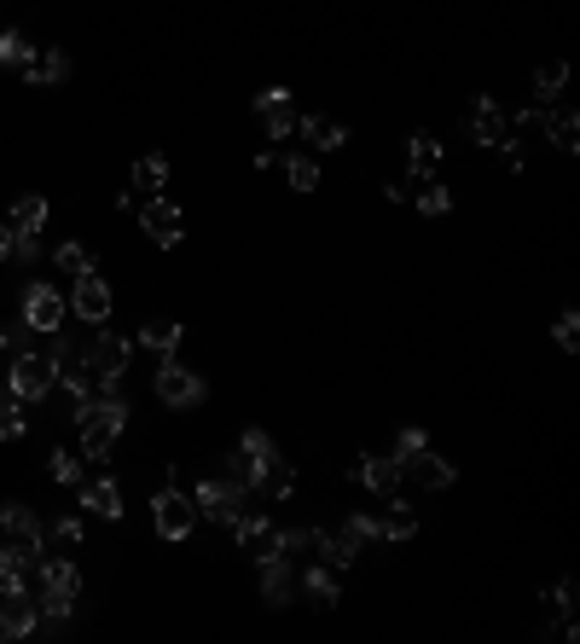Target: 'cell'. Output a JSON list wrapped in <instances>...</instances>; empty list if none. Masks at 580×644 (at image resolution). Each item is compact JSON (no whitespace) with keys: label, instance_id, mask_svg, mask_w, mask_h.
<instances>
[{"label":"cell","instance_id":"obj_1","mask_svg":"<svg viewBox=\"0 0 580 644\" xmlns=\"http://www.w3.org/2000/svg\"><path fill=\"white\" fill-rule=\"evenodd\" d=\"M227 482L255 488V494H267V500H285L290 488H297L290 465L279 459V447H273L262 430H244V435H238V453L227 459Z\"/></svg>","mask_w":580,"mask_h":644},{"label":"cell","instance_id":"obj_2","mask_svg":"<svg viewBox=\"0 0 580 644\" xmlns=\"http://www.w3.org/2000/svg\"><path fill=\"white\" fill-rule=\"evenodd\" d=\"M76 430H81V453H88V459H105V453L116 447V435L128 430V401L123 395L76 401Z\"/></svg>","mask_w":580,"mask_h":644},{"label":"cell","instance_id":"obj_3","mask_svg":"<svg viewBox=\"0 0 580 644\" xmlns=\"http://www.w3.org/2000/svg\"><path fill=\"white\" fill-rule=\"evenodd\" d=\"M41 557V522L24 505H0V564L29 569Z\"/></svg>","mask_w":580,"mask_h":644},{"label":"cell","instance_id":"obj_4","mask_svg":"<svg viewBox=\"0 0 580 644\" xmlns=\"http://www.w3.org/2000/svg\"><path fill=\"white\" fill-rule=\"evenodd\" d=\"M7 389L18 401H47L59 389V366H53V349L47 354H36V349H18V361H12V378H7Z\"/></svg>","mask_w":580,"mask_h":644},{"label":"cell","instance_id":"obj_5","mask_svg":"<svg viewBox=\"0 0 580 644\" xmlns=\"http://www.w3.org/2000/svg\"><path fill=\"white\" fill-rule=\"evenodd\" d=\"M151 517H157V534H163V540H186V534L198 529V500L180 494V488H157Z\"/></svg>","mask_w":580,"mask_h":644},{"label":"cell","instance_id":"obj_6","mask_svg":"<svg viewBox=\"0 0 580 644\" xmlns=\"http://www.w3.org/2000/svg\"><path fill=\"white\" fill-rule=\"evenodd\" d=\"M192 500H198V517L220 522V529H232V522H238V517L250 512L244 488H238V482H227V477H220V482H203V488H198Z\"/></svg>","mask_w":580,"mask_h":644},{"label":"cell","instance_id":"obj_7","mask_svg":"<svg viewBox=\"0 0 580 644\" xmlns=\"http://www.w3.org/2000/svg\"><path fill=\"white\" fill-rule=\"evenodd\" d=\"M366 540H371V522L354 512L337 534H319V557H326L331 569H349V564H361V546H366Z\"/></svg>","mask_w":580,"mask_h":644},{"label":"cell","instance_id":"obj_8","mask_svg":"<svg viewBox=\"0 0 580 644\" xmlns=\"http://www.w3.org/2000/svg\"><path fill=\"white\" fill-rule=\"evenodd\" d=\"M210 389H203V378L198 371H186V366H175V354L157 366V401H168V406H198Z\"/></svg>","mask_w":580,"mask_h":644},{"label":"cell","instance_id":"obj_9","mask_svg":"<svg viewBox=\"0 0 580 644\" xmlns=\"http://www.w3.org/2000/svg\"><path fill=\"white\" fill-rule=\"evenodd\" d=\"M24 326L47 331V337L64 326V296L53 291V285H29V291H24Z\"/></svg>","mask_w":580,"mask_h":644},{"label":"cell","instance_id":"obj_10","mask_svg":"<svg viewBox=\"0 0 580 644\" xmlns=\"http://www.w3.org/2000/svg\"><path fill=\"white\" fill-rule=\"evenodd\" d=\"M140 227H146V239H151V244L175 250V244H180V227H186V215H180L168 198H151L146 210H140Z\"/></svg>","mask_w":580,"mask_h":644},{"label":"cell","instance_id":"obj_11","mask_svg":"<svg viewBox=\"0 0 580 644\" xmlns=\"http://www.w3.org/2000/svg\"><path fill=\"white\" fill-rule=\"evenodd\" d=\"M88 361L99 366V378H105V383H123V371L134 361V343H128V337H116V331H99L93 349H88Z\"/></svg>","mask_w":580,"mask_h":644},{"label":"cell","instance_id":"obj_12","mask_svg":"<svg viewBox=\"0 0 580 644\" xmlns=\"http://www.w3.org/2000/svg\"><path fill=\"white\" fill-rule=\"evenodd\" d=\"M71 308L81 314V326H105V319H111V291H105V279H99V274H81L76 291H71Z\"/></svg>","mask_w":580,"mask_h":644},{"label":"cell","instance_id":"obj_13","mask_svg":"<svg viewBox=\"0 0 580 644\" xmlns=\"http://www.w3.org/2000/svg\"><path fill=\"white\" fill-rule=\"evenodd\" d=\"M36 627H41V604L29 598V586L0 598V639H24V633H36Z\"/></svg>","mask_w":580,"mask_h":644},{"label":"cell","instance_id":"obj_14","mask_svg":"<svg viewBox=\"0 0 580 644\" xmlns=\"http://www.w3.org/2000/svg\"><path fill=\"white\" fill-rule=\"evenodd\" d=\"M510 116L500 111V99H476V105H470V140L476 146H505L510 140Z\"/></svg>","mask_w":580,"mask_h":644},{"label":"cell","instance_id":"obj_15","mask_svg":"<svg viewBox=\"0 0 580 644\" xmlns=\"http://www.w3.org/2000/svg\"><path fill=\"white\" fill-rule=\"evenodd\" d=\"M366 522H371V534H383V540H413L418 534L413 505H401V500H389V494H383V512H366Z\"/></svg>","mask_w":580,"mask_h":644},{"label":"cell","instance_id":"obj_16","mask_svg":"<svg viewBox=\"0 0 580 644\" xmlns=\"http://www.w3.org/2000/svg\"><path fill=\"white\" fill-rule=\"evenodd\" d=\"M255 111H262V123H267V140H285V134L297 128V105H290V93H285V88L255 93Z\"/></svg>","mask_w":580,"mask_h":644},{"label":"cell","instance_id":"obj_17","mask_svg":"<svg viewBox=\"0 0 580 644\" xmlns=\"http://www.w3.org/2000/svg\"><path fill=\"white\" fill-rule=\"evenodd\" d=\"M232 534H238V546H244V557H255V564H262V557H273V540H279V529H273L267 517H255V512L238 517Z\"/></svg>","mask_w":580,"mask_h":644},{"label":"cell","instance_id":"obj_18","mask_svg":"<svg viewBox=\"0 0 580 644\" xmlns=\"http://www.w3.org/2000/svg\"><path fill=\"white\" fill-rule=\"evenodd\" d=\"M401 477H413V482H424V488H453V465L441 459V453H430V447H418L413 459L401 465Z\"/></svg>","mask_w":580,"mask_h":644},{"label":"cell","instance_id":"obj_19","mask_svg":"<svg viewBox=\"0 0 580 644\" xmlns=\"http://www.w3.org/2000/svg\"><path fill=\"white\" fill-rule=\"evenodd\" d=\"M354 482L371 488V494H395V482H401V465L395 459H383V453H366L361 465H354Z\"/></svg>","mask_w":580,"mask_h":644},{"label":"cell","instance_id":"obj_20","mask_svg":"<svg viewBox=\"0 0 580 644\" xmlns=\"http://www.w3.org/2000/svg\"><path fill=\"white\" fill-rule=\"evenodd\" d=\"M81 512H93V517H123V488H116L111 477H99V482H81Z\"/></svg>","mask_w":580,"mask_h":644},{"label":"cell","instance_id":"obj_21","mask_svg":"<svg viewBox=\"0 0 580 644\" xmlns=\"http://www.w3.org/2000/svg\"><path fill=\"white\" fill-rule=\"evenodd\" d=\"M24 76L36 81V88H59V81L71 76V59H64L59 47H47V53H36V59L24 64Z\"/></svg>","mask_w":580,"mask_h":644},{"label":"cell","instance_id":"obj_22","mask_svg":"<svg viewBox=\"0 0 580 644\" xmlns=\"http://www.w3.org/2000/svg\"><path fill=\"white\" fill-rule=\"evenodd\" d=\"M319 534H326V529H279V540H273V557H285V564L314 557V552H319Z\"/></svg>","mask_w":580,"mask_h":644},{"label":"cell","instance_id":"obj_23","mask_svg":"<svg viewBox=\"0 0 580 644\" xmlns=\"http://www.w3.org/2000/svg\"><path fill=\"white\" fill-rule=\"evenodd\" d=\"M7 227H12V232H29V239H36V232L47 227V198H41V192L18 198V203H12V215H7Z\"/></svg>","mask_w":580,"mask_h":644},{"label":"cell","instance_id":"obj_24","mask_svg":"<svg viewBox=\"0 0 580 644\" xmlns=\"http://www.w3.org/2000/svg\"><path fill=\"white\" fill-rule=\"evenodd\" d=\"M290 586H297V574H290L285 557H262V598L267 604H285Z\"/></svg>","mask_w":580,"mask_h":644},{"label":"cell","instance_id":"obj_25","mask_svg":"<svg viewBox=\"0 0 580 644\" xmlns=\"http://www.w3.org/2000/svg\"><path fill=\"white\" fill-rule=\"evenodd\" d=\"M406 163H413L418 180H430L436 163H441V140H436V134H413V140H406Z\"/></svg>","mask_w":580,"mask_h":644},{"label":"cell","instance_id":"obj_26","mask_svg":"<svg viewBox=\"0 0 580 644\" xmlns=\"http://www.w3.org/2000/svg\"><path fill=\"white\" fill-rule=\"evenodd\" d=\"M302 134H308V146L314 151H337L349 140V128L343 123H331V116H302Z\"/></svg>","mask_w":580,"mask_h":644},{"label":"cell","instance_id":"obj_27","mask_svg":"<svg viewBox=\"0 0 580 644\" xmlns=\"http://www.w3.org/2000/svg\"><path fill=\"white\" fill-rule=\"evenodd\" d=\"M53 546V552H71L81 546V517H53V522H41V552Z\"/></svg>","mask_w":580,"mask_h":644},{"label":"cell","instance_id":"obj_28","mask_svg":"<svg viewBox=\"0 0 580 644\" xmlns=\"http://www.w3.org/2000/svg\"><path fill=\"white\" fill-rule=\"evenodd\" d=\"M302 592H308L319 609H331V604H337V569H331V564H314L308 574H302Z\"/></svg>","mask_w":580,"mask_h":644},{"label":"cell","instance_id":"obj_29","mask_svg":"<svg viewBox=\"0 0 580 644\" xmlns=\"http://www.w3.org/2000/svg\"><path fill=\"white\" fill-rule=\"evenodd\" d=\"M53 267H59L64 279H81V274H93V250L71 239V244H59V250H53Z\"/></svg>","mask_w":580,"mask_h":644},{"label":"cell","instance_id":"obj_30","mask_svg":"<svg viewBox=\"0 0 580 644\" xmlns=\"http://www.w3.org/2000/svg\"><path fill=\"white\" fill-rule=\"evenodd\" d=\"M545 134H552L557 151H575L580 146V116L575 111H552V116H545Z\"/></svg>","mask_w":580,"mask_h":644},{"label":"cell","instance_id":"obj_31","mask_svg":"<svg viewBox=\"0 0 580 644\" xmlns=\"http://www.w3.org/2000/svg\"><path fill=\"white\" fill-rule=\"evenodd\" d=\"M563 81H569V64H563V59L540 64V71H534V93H540V105H552V99L563 93Z\"/></svg>","mask_w":580,"mask_h":644},{"label":"cell","instance_id":"obj_32","mask_svg":"<svg viewBox=\"0 0 580 644\" xmlns=\"http://www.w3.org/2000/svg\"><path fill=\"white\" fill-rule=\"evenodd\" d=\"M163 180H168V163L157 157V151H151V157H140V163H134V192H157Z\"/></svg>","mask_w":580,"mask_h":644},{"label":"cell","instance_id":"obj_33","mask_svg":"<svg viewBox=\"0 0 580 644\" xmlns=\"http://www.w3.org/2000/svg\"><path fill=\"white\" fill-rule=\"evenodd\" d=\"M140 343H146V349H157V354H175L180 326H175V319H151V326L140 331Z\"/></svg>","mask_w":580,"mask_h":644},{"label":"cell","instance_id":"obj_34","mask_svg":"<svg viewBox=\"0 0 580 644\" xmlns=\"http://www.w3.org/2000/svg\"><path fill=\"white\" fill-rule=\"evenodd\" d=\"M36 59V47H29L18 29H0V64H12V71H24V64Z\"/></svg>","mask_w":580,"mask_h":644},{"label":"cell","instance_id":"obj_35","mask_svg":"<svg viewBox=\"0 0 580 644\" xmlns=\"http://www.w3.org/2000/svg\"><path fill=\"white\" fill-rule=\"evenodd\" d=\"M285 180L297 186V192H314V186H319V168H314V157H285Z\"/></svg>","mask_w":580,"mask_h":644},{"label":"cell","instance_id":"obj_36","mask_svg":"<svg viewBox=\"0 0 580 644\" xmlns=\"http://www.w3.org/2000/svg\"><path fill=\"white\" fill-rule=\"evenodd\" d=\"M18 435H24V401L12 395L7 406H0V442H18Z\"/></svg>","mask_w":580,"mask_h":644},{"label":"cell","instance_id":"obj_37","mask_svg":"<svg viewBox=\"0 0 580 644\" xmlns=\"http://www.w3.org/2000/svg\"><path fill=\"white\" fill-rule=\"evenodd\" d=\"M424 192H418V210L424 215H447L453 210V198H447V186H430V180H418Z\"/></svg>","mask_w":580,"mask_h":644},{"label":"cell","instance_id":"obj_38","mask_svg":"<svg viewBox=\"0 0 580 644\" xmlns=\"http://www.w3.org/2000/svg\"><path fill=\"white\" fill-rule=\"evenodd\" d=\"M418 447H424V430H413V424H406V430L395 435V453H389V459H395V465H406Z\"/></svg>","mask_w":580,"mask_h":644},{"label":"cell","instance_id":"obj_39","mask_svg":"<svg viewBox=\"0 0 580 644\" xmlns=\"http://www.w3.org/2000/svg\"><path fill=\"white\" fill-rule=\"evenodd\" d=\"M53 477H59L64 488H76V482H81V459H76V453H53Z\"/></svg>","mask_w":580,"mask_h":644},{"label":"cell","instance_id":"obj_40","mask_svg":"<svg viewBox=\"0 0 580 644\" xmlns=\"http://www.w3.org/2000/svg\"><path fill=\"white\" fill-rule=\"evenodd\" d=\"M575 326H580V319H575V314H563V319H557V343H563V349H575V337H580Z\"/></svg>","mask_w":580,"mask_h":644},{"label":"cell","instance_id":"obj_41","mask_svg":"<svg viewBox=\"0 0 580 644\" xmlns=\"http://www.w3.org/2000/svg\"><path fill=\"white\" fill-rule=\"evenodd\" d=\"M7 239H12V227H7V222H0V262H7Z\"/></svg>","mask_w":580,"mask_h":644},{"label":"cell","instance_id":"obj_42","mask_svg":"<svg viewBox=\"0 0 580 644\" xmlns=\"http://www.w3.org/2000/svg\"><path fill=\"white\" fill-rule=\"evenodd\" d=\"M7 401H12V389H0V406H7Z\"/></svg>","mask_w":580,"mask_h":644}]
</instances>
